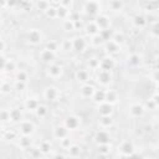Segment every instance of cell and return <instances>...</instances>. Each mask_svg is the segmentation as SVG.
Listing matches in <instances>:
<instances>
[{
  "label": "cell",
  "instance_id": "cell-21",
  "mask_svg": "<svg viewBox=\"0 0 159 159\" xmlns=\"http://www.w3.org/2000/svg\"><path fill=\"white\" fill-rule=\"evenodd\" d=\"M39 106H40V101H39L37 98H35V97L27 98V99L25 101V103H24L25 109L29 111V112H35Z\"/></svg>",
  "mask_w": 159,
  "mask_h": 159
},
{
  "label": "cell",
  "instance_id": "cell-51",
  "mask_svg": "<svg viewBox=\"0 0 159 159\" xmlns=\"http://www.w3.org/2000/svg\"><path fill=\"white\" fill-rule=\"evenodd\" d=\"M99 34H101V36L103 37V40L107 41V40H111V39H112V34H113V32L111 31V29H106V30H101Z\"/></svg>",
  "mask_w": 159,
  "mask_h": 159
},
{
  "label": "cell",
  "instance_id": "cell-27",
  "mask_svg": "<svg viewBox=\"0 0 159 159\" xmlns=\"http://www.w3.org/2000/svg\"><path fill=\"white\" fill-rule=\"evenodd\" d=\"M71 15V10L70 7H66V6H62V5H57V19L60 20H66L68 19Z\"/></svg>",
  "mask_w": 159,
  "mask_h": 159
},
{
  "label": "cell",
  "instance_id": "cell-39",
  "mask_svg": "<svg viewBox=\"0 0 159 159\" xmlns=\"http://www.w3.org/2000/svg\"><path fill=\"white\" fill-rule=\"evenodd\" d=\"M60 47H61V50H63V51H66V52L72 51V50H73L72 39H65V40H62L61 43H60Z\"/></svg>",
  "mask_w": 159,
  "mask_h": 159
},
{
  "label": "cell",
  "instance_id": "cell-12",
  "mask_svg": "<svg viewBox=\"0 0 159 159\" xmlns=\"http://www.w3.org/2000/svg\"><path fill=\"white\" fill-rule=\"evenodd\" d=\"M43 97H45V99L51 101V102L57 101L60 98V91L55 86H47L43 91Z\"/></svg>",
  "mask_w": 159,
  "mask_h": 159
},
{
  "label": "cell",
  "instance_id": "cell-56",
  "mask_svg": "<svg viewBox=\"0 0 159 159\" xmlns=\"http://www.w3.org/2000/svg\"><path fill=\"white\" fill-rule=\"evenodd\" d=\"M75 27H76V31H80V30H83V29H84V25H82L81 19L75 21Z\"/></svg>",
  "mask_w": 159,
  "mask_h": 159
},
{
  "label": "cell",
  "instance_id": "cell-46",
  "mask_svg": "<svg viewBox=\"0 0 159 159\" xmlns=\"http://www.w3.org/2000/svg\"><path fill=\"white\" fill-rule=\"evenodd\" d=\"M43 154H42V152L40 150V148L39 147H36V148H30L29 149V157L30 158H40V157H42Z\"/></svg>",
  "mask_w": 159,
  "mask_h": 159
},
{
  "label": "cell",
  "instance_id": "cell-60",
  "mask_svg": "<svg viewBox=\"0 0 159 159\" xmlns=\"http://www.w3.org/2000/svg\"><path fill=\"white\" fill-rule=\"evenodd\" d=\"M155 61H157V65H158V66H159V55H158V56H157V58H155Z\"/></svg>",
  "mask_w": 159,
  "mask_h": 159
},
{
  "label": "cell",
  "instance_id": "cell-7",
  "mask_svg": "<svg viewBox=\"0 0 159 159\" xmlns=\"http://www.w3.org/2000/svg\"><path fill=\"white\" fill-rule=\"evenodd\" d=\"M96 81L101 84V86H107L112 82L113 77H112V73L111 71H106V70H101L98 68V72H97V76H96Z\"/></svg>",
  "mask_w": 159,
  "mask_h": 159
},
{
  "label": "cell",
  "instance_id": "cell-11",
  "mask_svg": "<svg viewBox=\"0 0 159 159\" xmlns=\"http://www.w3.org/2000/svg\"><path fill=\"white\" fill-rule=\"evenodd\" d=\"M103 48H104V52H106L107 55L113 56V55H116V53L119 52V50H120V45H118L117 42H114V41L111 39V40L104 41V43H103Z\"/></svg>",
  "mask_w": 159,
  "mask_h": 159
},
{
  "label": "cell",
  "instance_id": "cell-10",
  "mask_svg": "<svg viewBox=\"0 0 159 159\" xmlns=\"http://www.w3.org/2000/svg\"><path fill=\"white\" fill-rule=\"evenodd\" d=\"M72 43H73V50L77 51V52H83L87 48V46H88L87 40L83 36H81V35L75 36L72 39Z\"/></svg>",
  "mask_w": 159,
  "mask_h": 159
},
{
  "label": "cell",
  "instance_id": "cell-19",
  "mask_svg": "<svg viewBox=\"0 0 159 159\" xmlns=\"http://www.w3.org/2000/svg\"><path fill=\"white\" fill-rule=\"evenodd\" d=\"M114 67H116V61H114V58L112 56L107 55V56H104V57L101 58V61H99V68L101 70L112 71Z\"/></svg>",
  "mask_w": 159,
  "mask_h": 159
},
{
  "label": "cell",
  "instance_id": "cell-23",
  "mask_svg": "<svg viewBox=\"0 0 159 159\" xmlns=\"http://www.w3.org/2000/svg\"><path fill=\"white\" fill-rule=\"evenodd\" d=\"M98 125H99V128H103V129L111 128L113 125V117L112 116H99Z\"/></svg>",
  "mask_w": 159,
  "mask_h": 159
},
{
  "label": "cell",
  "instance_id": "cell-36",
  "mask_svg": "<svg viewBox=\"0 0 159 159\" xmlns=\"http://www.w3.org/2000/svg\"><path fill=\"white\" fill-rule=\"evenodd\" d=\"M112 150V145L111 143H106V144H98V154L102 157H107Z\"/></svg>",
  "mask_w": 159,
  "mask_h": 159
},
{
  "label": "cell",
  "instance_id": "cell-40",
  "mask_svg": "<svg viewBox=\"0 0 159 159\" xmlns=\"http://www.w3.org/2000/svg\"><path fill=\"white\" fill-rule=\"evenodd\" d=\"M29 80V73L24 70H17L15 72V81H21V82H27Z\"/></svg>",
  "mask_w": 159,
  "mask_h": 159
},
{
  "label": "cell",
  "instance_id": "cell-2",
  "mask_svg": "<svg viewBox=\"0 0 159 159\" xmlns=\"http://www.w3.org/2000/svg\"><path fill=\"white\" fill-rule=\"evenodd\" d=\"M26 36H27V41H29V43L32 45V46H37V45H40L41 41H42V39H43V35H42L41 30H40V29H36V27L30 29V30L27 31Z\"/></svg>",
  "mask_w": 159,
  "mask_h": 159
},
{
  "label": "cell",
  "instance_id": "cell-48",
  "mask_svg": "<svg viewBox=\"0 0 159 159\" xmlns=\"http://www.w3.org/2000/svg\"><path fill=\"white\" fill-rule=\"evenodd\" d=\"M45 47L48 48V50H51V51H53V52H56V51L60 48V43H58L57 41H55V40H50V41L46 43Z\"/></svg>",
  "mask_w": 159,
  "mask_h": 159
},
{
  "label": "cell",
  "instance_id": "cell-59",
  "mask_svg": "<svg viewBox=\"0 0 159 159\" xmlns=\"http://www.w3.org/2000/svg\"><path fill=\"white\" fill-rule=\"evenodd\" d=\"M70 19H71V20H73V21H76V20H80V15H78V12H72V11H71Z\"/></svg>",
  "mask_w": 159,
  "mask_h": 159
},
{
  "label": "cell",
  "instance_id": "cell-50",
  "mask_svg": "<svg viewBox=\"0 0 159 159\" xmlns=\"http://www.w3.org/2000/svg\"><path fill=\"white\" fill-rule=\"evenodd\" d=\"M71 144H72V140H71L70 135L60 140V145H61V148H62V149H65V150H66V149H67V148H68Z\"/></svg>",
  "mask_w": 159,
  "mask_h": 159
},
{
  "label": "cell",
  "instance_id": "cell-61",
  "mask_svg": "<svg viewBox=\"0 0 159 159\" xmlns=\"http://www.w3.org/2000/svg\"><path fill=\"white\" fill-rule=\"evenodd\" d=\"M51 2H57V4H60V0H50Z\"/></svg>",
  "mask_w": 159,
  "mask_h": 159
},
{
  "label": "cell",
  "instance_id": "cell-6",
  "mask_svg": "<svg viewBox=\"0 0 159 159\" xmlns=\"http://www.w3.org/2000/svg\"><path fill=\"white\" fill-rule=\"evenodd\" d=\"M128 112L132 118H142L145 114V107H144V104H142L139 102H134V103L129 104Z\"/></svg>",
  "mask_w": 159,
  "mask_h": 159
},
{
  "label": "cell",
  "instance_id": "cell-34",
  "mask_svg": "<svg viewBox=\"0 0 159 159\" xmlns=\"http://www.w3.org/2000/svg\"><path fill=\"white\" fill-rule=\"evenodd\" d=\"M140 62H142V57H140V55L139 53H130L129 56H128V63L130 65V66H133V67H137V66H139L140 65Z\"/></svg>",
  "mask_w": 159,
  "mask_h": 159
},
{
  "label": "cell",
  "instance_id": "cell-28",
  "mask_svg": "<svg viewBox=\"0 0 159 159\" xmlns=\"http://www.w3.org/2000/svg\"><path fill=\"white\" fill-rule=\"evenodd\" d=\"M39 148H40V150L42 152V154H43V155H50V152L52 150V144H51V142H50V140L43 139V140H41V142H40Z\"/></svg>",
  "mask_w": 159,
  "mask_h": 159
},
{
  "label": "cell",
  "instance_id": "cell-63",
  "mask_svg": "<svg viewBox=\"0 0 159 159\" xmlns=\"http://www.w3.org/2000/svg\"><path fill=\"white\" fill-rule=\"evenodd\" d=\"M16 1H17V2H22L24 0H16Z\"/></svg>",
  "mask_w": 159,
  "mask_h": 159
},
{
  "label": "cell",
  "instance_id": "cell-1",
  "mask_svg": "<svg viewBox=\"0 0 159 159\" xmlns=\"http://www.w3.org/2000/svg\"><path fill=\"white\" fill-rule=\"evenodd\" d=\"M83 11L88 16H97L101 14V5L97 0H86L83 4Z\"/></svg>",
  "mask_w": 159,
  "mask_h": 159
},
{
  "label": "cell",
  "instance_id": "cell-44",
  "mask_svg": "<svg viewBox=\"0 0 159 159\" xmlns=\"http://www.w3.org/2000/svg\"><path fill=\"white\" fill-rule=\"evenodd\" d=\"M99 61H101V58L91 57V58H88L87 65H88V67H89L91 70H98V68H99Z\"/></svg>",
  "mask_w": 159,
  "mask_h": 159
},
{
  "label": "cell",
  "instance_id": "cell-8",
  "mask_svg": "<svg viewBox=\"0 0 159 159\" xmlns=\"http://www.w3.org/2000/svg\"><path fill=\"white\" fill-rule=\"evenodd\" d=\"M63 124L70 129V130H76L81 125V118L76 114H70L63 119Z\"/></svg>",
  "mask_w": 159,
  "mask_h": 159
},
{
  "label": "cell",
  "instance_id": "cell-35",
  "mask_svg": "<svg viewBox=\"0 0 159 159\" xmlns=\"http://www.w3.org/2000/svg\"><path fill=\"white\" fill-rule=\"evenodd\" d=\"M108 6L112 11H120L124 7V4H123V0H109Z\"/></svg>",
  "mask_w": 159,
  "mask_h": 159
},
{
  "label": "cell",
  "instance_id": "cell-4",
  "mask_svg": "<svg viewBox=\"0 0 159 159\" xmlns=\"http://www.w3.org/2000/svg\"><path fill=\"white\" fill-rule=\"evenodd\" d=\"M118 150H119V153H118L119 157H124V158L125 157H135V153H134L135 148H134L133 143L129 140L122 142L120 145L118 147Z\"/></svg>",
  "mask_w": 159,
  "mask_h": 159
},
{
  "label": "cell",
  "instance_id": "cell-22",
  "mask_svg": "<svg viewBox=\"0 0 159 159\" xmlns=\"http://www.w3.org/2000/svg\"><path fill=\"white\" fill-rule=\"evenodd\" d=\"M1 71H2V73H5V72H7V73L16 72V62H15L11 57L6 58L5 63L1 66Z\"/></svg>",
  "mask_w": 159,
  "mask_h": 159
},
{
  "label": "cell",
  "instance_id": "cell-13",
  "mask_svg": "<svg viewBox=\"0 0 159 159\" xmlns=\"http://www.w3.org/2000/svg\"><path fill=\"white\" fill-rule=\"evenodd\" d=\"M52 135H53V138L61 140L70 135V129L65 124H58L52 129Z\"/></svg>",
  "mask_w": 159,
  "mask_h": 159
},
{
  "label": "cell",
  "instance_id": "cell-29",
  "mask_svg": "<svg viewBox=\"0 0 159 159\" xmlns=\"http://www.w3.org/2000/svg\"><path fill=\"white\" fill-rule=\"evenodd\" d=\"M92 101L94 103H97V104L101 103V102H104L106 101V89H102V88L96 89V92H94V94L92 97Z\"/></svg>",
  "mask_w": 159,
  "mask_h": 159
},
{
  "label": "cell",
  "instance_id": "cell-25",
  "mask_svg": "<svg viewBox=\"0 0 159 159\" xmlns=\"http://www.w3.org/2000/svg\"><path fill=\"white\" fill-rule=\"evenodd\" d=\"M66 152H67V155H68V157H71V158H77V157L81 155L82 148H81V145H78V144L72 143V144L66 149Z\"/></svg>",
  "mask_w": 159,
  "mask_h": 159
},
{
  "label": "cell",
  "instance_id": "cell-43",
  "mask_svg": "<svg viewBox=\"0 0 159 159\" xmlns=\"http://www.w3.org/2000/svg\"><path fill=\"white\" fill-rule=\"evenodd\" d=\"M149 34L150 36L153 37H159V21H154L152 25H150V29H149Z\"/></svg>",
  "mask_w": 159,
  "mask_h": 159
},
{
  "label": "cell",
  "instance_id": "cell-14",
  "mask_svg": "<svg viewBox=\"0 0 159 159\" xmlns=\"http://www.w3.org/2000/svg\"><path fill=\"white\" fill-rule=\"evenodd\" d=\"M39 57H40V60L42 61V62H45L46 65H48V63H52L53 61H55V58H56V52H53V51H51V50H48V48H42L40 52H39Z\"/></svg>",
  "mask_w": 159,
  "mask_h": 159
},
{
  "label": "cell",
  "instance_id": "cell-62",
  "mask_svg": "<svg viewBox=\"0 0 159 159\" xmlns=\"http://www.w3.org/2000/svg\"><path fill=\"white\" fill-rule=\"evenodd\" d=\"M157 92L159 93V83H157Z\"/></svg>",
  "mask_w": 159,
  "mask_h": 159
},
{
  "label": "cell",
  "instance_id": "cell-18",
  "mask_svg": "<svg viewBox=\"0 0 159 159\" xmlns=\"http://www.w3.org/2000/svg\"><path fill=\"white\" fill-rule=\"evenodd\" d=\"M97 112L99 116H112L113 114V104L104 101L97 104Z\"/></svg>",
  "mask_w": 159,
  "mask_h": 159
},
{
  "label": "cell",
  "instance_id": "cell-42",
  "mask_svg": "<svg viewBox=\"0 0 159 159\" xmlns=\"http://www.w3.org/2000/svg\"><path fill=\"white\" fill-rule=\"evenodd\" d=\"M62 26H63V30H65V31H67V32L76 31V27H75V21H73V20H71L70 17H68V19H66V20H63Z\"/></svg>",
  "mask_w": 159,
  "mask_h": 159
},
{
  "label": "cell",
  "instance_id": "cell-9",
  "mask_svg": "<svg viewBox=\"0 0 159 159\" xmlns=\"http://www.w3.org/2000/svg\"><path fill=\"white\" fill-rule=\"evenodd\" d=\"M94 142L97 144H106V143H111V134L108 132V129H98L94 134Z\"/></svg>",
  "mask_w": 159,
  "mask_h": 159
},
{
  "label": "cell",
  "instance_id": "cell-41",
  "mask_svg": "<svg viewBox=\"0 0 159 159\" xmlns=\"http://www.w3.org/2000/svg\"><path fill=\"white\" fill-rule=\"evenodd\" d=\"M45 16L48 17L50 20H55V19H57V6L51 5V6L45 11Z\"/></svg>",
  "mask_w": 159,
  "mask_h": 159
},
{
  "label": "cell",
  "instance_id": "cell-20",
  "mask_svg": "<svg viewBox=\"0 0 159 159\" xmlns=\"http://www.w3.org/2000/svg\"><path fill=\"white\" fill-rule=\"evenodd\" d=\"M84 32L91 37V36H93V35H96V34H99V27H98V25L96 24V21L94 20H92V21H88V22H86V25H84Z\"/></svg>",
  "mask_w": 159,
  "mask_h": 159
},
{
  "label": "cell",
  "instance_id": "cell-33",
  "mask_svg": "<svg viewBox=\"0 0 159 159\" xmlns=\"http://www.w3.org/2000/svg\"><path fill=\"white\" fill-rule=\"evenodd\" d=\"M89 43H91V46H93V47H99V46H102V45L104 43V40H103V37L101 36V34H96V35L91 36Z\"/></svg>",
  "mask_w": 159,
  "mask_h": 159
},
{
  "label": "cell",
  "instance_id": "cell-26",
  "mask_svg": "<svg viewBox=\"0 0 159 159\" xmlns=\"http://www.w3.org/2000/svg\"><path fill=\"white\" fill-rule=\"evenodd\" d=\"M148 24V20L145 16H143L142 14H137L134 17H133V25L137 27V29H143Z\"/></svg>",
  "mask_w": 159,
  "mask_h": 159
},
{
  "label": "cell",
  "instance_id": "cell-52",
  "mask_svg": "<svg viewBox=\"0 0 159 159\" xmlns=\"http://www.w3.org/2000/svg\"><path fill=\"white\" fill-rule=\"evenodd\" d=\"M14 88L19 92H22L26 88V82H21V81H15L14 83Z\"/></svg>",
  "mask_w": 159,
  "mask_h": 159
},
{
  "label": "cell",
  "instance_id": "cell-49",
  "mask_svg": "<svg viewBox=\"0 0 159 159\" xmlns=\"http://www.w3.org/2000/svg\"><path fill=\"white\" fill-rule=\"evenodd\" d=\"M10 122V109H2L1 111V124H5Z\"/></svg>",
  "mask_w": 159,
  "mask_h": 159
},
{
  "label": "cell",
  "instance_id": "cell-47",
  "mask_svg": "<svg viewBox=\"0 0 159 159\" xmlns=\"http://www.w3.org/2000/svg\"><path fill=\"white\" fill-rule=\"evenodd\" d=\"M11 88H12V86L10 84V82H7V81H2L1 82V84H0V91H1V93L2 94H6V93H9L10 91H11Z\"/></svg>",
  "mask_w": 159,
  "mask_h": 159
},
{
  "label": "cell",
  "instance_id": "cell-37",
  "mask_svg": "<svg viewBox=\"0 0 159 159\" xmlns=\"http://www.w3.org/2000/svg\"><path fill=\"white\" fill-rule=\"evenodd\" d=\"M112 40L114 42H117L118 45H122L125 41V35L123 31H113L112 34Z\"/></svg>",
  "mask_w": 159,
  "mask_h": 159
},
{
  "label": "cell",
  "instance_id": "cell-31",
  "mask_svg": "<svg viewBox=\"0 0 159 159\" xmlns=\"http://www.w3.org/2000/svg\"><path fill=\"white\" fill-rule=\"evenodd\" d=\"M106 101L109 102V103H112V104L117 103V101H118V93H117V91L109 89V88L106 89Z\"/></svg>",
  "mask_w": 159,
  "mask_h": 159
},
{
  "label": "cell",
  "instance_id": "cell-58",
  "mask_svg": "<svg viewBox=\"0 0 159 159\" xmlns=\"http://www.w3.org/2000/svg\"><path fill=\"white\" fill-rule=\"evenodd\" d=\"M150 98H152V99L155 102V104L159 107V93H158V92H155V93H154V94H153Z\"/></svg>",
  "mask_w": 159,
  "mask_h": 159
},
{
  "label": "cell",
  "instance_id": "cell-3",
  "mask_svg": "<svg viewBox=\"0 0 159 159\" xmlns=\"http://www.w3.org/2000/svg\"><path fill=\"white\" fill-rule=\"evenodd\" d=\"M46 75H47V77H50L52 80H57V78L62 77L63 67L61 65H58V63H55V62L48 63L47 67H46Z\"/></svg>",
  "mask_w": 159,
  "mask_h": 159
},
{
  "label": "cell",
  "instance_id": "cell-16",
  "mask_svg": "<svg viewBox=\"0 0 159 159\" xmlns=\"http://www.w3.org/2000/svg\"><path fill=\"white\" fill-rule=\"evenodd\" d=\"M96 24L98 25L99 30H106V29H111V19L108 17V15L106 14H98L94 17Z\"/></svg>",
  "mask_w": 159,
  "mask_h": 159
},
{
  "label": "cell",
  "instance_id": "cell-15",
  "mask_svg": "<svg viewBox=\"0 0 159 159\" xmlns=\"http://www.w3.org/2000/svg\"><path fill=\"white\" fill-rule=\"evenodd\" d=\"M17 147L22 150H29L32 147V138L31 135H25V134H20V137H17L16 139Z\"/></svg>",
  "mask_w": 159,
  "mask_h": 159
},
{
  "label": "cell",
  "instance_id": "cell-5",
  "mask_svg": "<svg viewBox=\"0 0 159 159\" xmlns=\"http://www.w3.org/2000/svg\"><path fill=\"white\" fill-rule=\"evenodd\" d=\"M17 129L20 134H25V135H32L35 132V124L32 120L29 119H22L17 123Z\"/></svg>",
  "mask_w": 159,
  "mask_h": 159
},
{
  "label": "cell",
  "instance_id": "cell-57",
  "mask_svg": "<svg viewBox=\"0 0 159 159\" xmlns=\"http://www.w3.org/2000/svg\"><path fill=\"white\" fill-rule=\"evenodd\" d=\"M60 5L66 6V7H70L72 5V0H60Z\"/></svg>",
  "mask_w": 159,
  "mask_h": 159
},
{
  "label": "cell",
  "instance_id": "cell-38",
  "mask_svg": "<svg viewBox=\"0 0 159 159\" xmlns=\"http://www.w3.org/2000/svg\"><path fill=\"white\" fill-rule=\"evenodd\" d=\"M35 114H36L39 118H45V117H47V114H48V107H47L46 104H41V103H40V106H39L37 109L35 111Z\"/></svg>",
  "mask_w": 159,
  "mask_h": 159
},
{
  "label": "cell",
  "instance_id": "cell-24",
  "mask_svg": "<svg viewBox=\"0 0 159 159\" xmlns=\"http://www.w3.org/2000/svg\"><path fill=\"white\" fill-rule=\"evenodd\" d=\"M75 76H76V80L78 82H81V83H87L89 81V72L87 70H84V68H78L76 71Z\"/></svg>",
  "mask_w": 159,
  "mask_h": 159
},
{
  "label": "cell",
  "instance_id": "cell-55",
  "mask_svg": "<svg viewBox=\"0 0 159 159\" xmlns=\"http://www.w3.org/2000/svg\"><path fill=\"white\" fill-rule=\"evenodd\" d=\"M152 80L155 82V83H159V68L154 70L153 75H152Z\"/></svg>",
  "mask_w": 159,
  "mask_h": 159
},
{
  "label": "cell",
  "instance_id": "cell-30",
  "mask_svg": "<svg viewBox=\"0 0 159 159\" xmlns=\"http://www.w3.org/2000/svg\"><path fill=\"white\" fill-rule=\"evenodd\" d=\"M20 120H22V113L19 108H11L10 109V122L14 123H19Z\"/></svg>",
  "mask_w": 159,
  "mask_h": 159
},
{
  "label": "cell",
  "instance_id": "cell-53",
  "mask_svg": "<svg viewBox=\"0 0 159 159\" xmlns=\"http://www.w3.org/2000/svg\"><path fill=\"white\" fill-rule=\"evenodd\" d=\"M17 4H19V2H17L16 0H2V7H6V6H9V7H15Z\"/></svg>",
  "mask_w": 159,
  "mask_h": 159
},
{
  "label": "cell",
  "instance_id": "cell-17",
  "mask_svg": "<svg viewBox=\"0 0 159 159\" xmlns=\"http://www.w3.org/2000/svg\"><path fill=\"white\" fill-rule=\"evenodd\" d=\"M96 89H97V88H96L92 83L87 82V83H82V86H81V88H80V93H81V96H82L83 98H91V99H92V97H93Z\"/></svg>",
  "mask_w": 159,
  "mask_h": 159
},
{
  "label": "cell",
  "instance_id": "cell-45",
  "mask_svg": "<svg viewBox=\"0 0 159 159\" xmlns=\"http://www.w3.org/2000/svg\"><path fill=\"white\" fill-rule=\"evenodd\" d=\"M2 138H4V139H7V140H15V139H17V133H16L15 130H12V129H10V130H4Z\"/></svg>",
  "mask_w": 159,
  "mask_h": 159
},
{
  "label": "cell",
  "instance_id": "cell-32",
  "mask_svg": "<svg viewBox=\"0 0 159 159\" xmlns=\"http://www.w3.org/2000/svg\"><path fill=\"white\" fill-rule=\"evenodd\" d=\"M35 6H36V10H37V11L45 14V11L51 6V1H50V0H37Z\"/></svg>",
  "mask_w": 159,
  "mask_h": 159
},
{
  "label": "cell",
  "instance_id": "cell-54",
  "mask_svg": "<svg viewBox=\"0 0 159 159\" xmlns=\"http://www.w3.org/2000/svg\"><path fill=\"white\" fill-rule=\"evenodd\" d=\"M144 107H145V109H154V108H157L158 106L155 104V102H154L152 98H149V99H147Z\"/></svg>",
  "mask_w": 159,
  "mask_h": 159
}]
</instances>
